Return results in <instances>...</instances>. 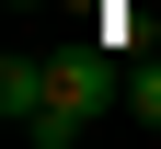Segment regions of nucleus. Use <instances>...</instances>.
Returning <instances> with one entry per match:
<instances>
[{"instance_id": "obj_1", "label": "nucleus", "mask_w": 161, "mask_h": 149, "mask_svg": "<svg viewBox=\"0 0 161 149\" xmlns=\"http://www.w3.org/2000/svg\"><path fill=\"white\" fill-rule=\"evenodd\" d=\"M115 103H127V92H115V57H104V46H69V57H46V115H35L23 138H35V149H69L80 126L115 115Z\"/></svg>"}, {"instance_id": "obj_2", "label": "nucleus", "mask_w": 161, "mask_h": 149, "mask_svg": "<svg viewBox=\"0 0 161 149\" xmlns=\"http://www.w3.org/2000/svg\"><path fill=\"white\" fill-rule=\"evenodd\" d=\"M0 115H12V126H35V115H46V57H23V46L0 57Z\"/></svg>"}, {"instance_id": "obj_3", "label": "nucleus", "mask_w": 161, "mask_h": 149, "mask_svg": "<svg viewBox=\"0 0 161 149\" xmlns=\"http://www.w3.org/2000/svg\"><path fill=\"white\" fill-rule=\"evenodd\" d=\"M92 46H104V57H138V46H150V23H138V0H115L104 23H92Z\"/></svg>"}, {"instance_id": "obj_4", "label": "nucleus", "mask_w": 161, "mask_h": 149, "mask_svg": "<svg viewBox=\"0 0 161 149\" xmlns=\"http://www.w3.org/2000/svg\"><path fill=\"white\" fill-rule=\"evenodd\" d=\"M127 115L161 126V57H127Z\"/></svg>"}]
</instances>
